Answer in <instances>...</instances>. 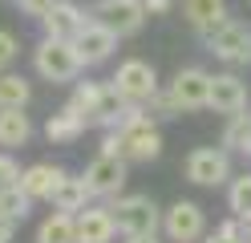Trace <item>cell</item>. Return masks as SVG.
I'll list each match as a JSON object with an SVG mask.
<instances>
[{
	"instance_id": "obj_1",
	"label": "cell",
	"mask_w": 251,
	"mask_h": 243,
	"mask_svg": "<svg viewBox=\"0 0 251 243\" xmlns=\"http://www.w3.org/2000/svg\"><path fill=\"white\" fill-rule=\"evenodd\" d=\"M33 69H37L41 81H49V85H73V81L85 73V65H81V57H77L73 41L41 37L37 49H33Z\"/></svg>"
},
{
	"instance_id": "obj_2",
	"label": "cell",
	"mask_w": 251,
	"mask_h": 243,
	"mask_svg": "<svg viewBox=\"0 0 251 243\" xmlns=\"http://www.w3.org/2000/svg\"><path fill=\"white\" fill-rule=\"evenodd\" d=\"M109 211H114V223L122 235H158L162 231V207L150 194H122V199L109 203Z\"/></svg>"
},
{
	"instance_id": "obj_3",
	"label": "cell",
	"mask_w": 251,
	"mask_h": 243,
	"mask_svg": "<svg viewBox=\"0 0 251 243\" xmlns=\"http://www.w3.org/2000/svg\"><path fill=\"white\" fill-rule=\"evenodd\" d=\"M202 45H207V53H215V61H223L227 69H243V65H251V25L247 21H231L219 25L211 37H202Z\"/></svg>"
},
{
	"instance_id": "obj_4",
	"label": "cell",
	"mask_w": 251,
	"mask_h": 243,
	"mask_svg": "<svg viewBox=\"0 0 251 243\" xmlns=\"http://www.w3.org/2000/svg\"><path fill=\"white\" fill-rule=\"evenodd\" d=\"M109 85H114L130 106H146L150 97L162 89V85H158V69H154L150 61H142V57H126L118 69H114Z\"/></svg>"
},
{
	"instance_id": "obj_5",
	"label": "cell",
	"mask_w": 251,
	"mask_h": 243,
	"mask_svg": "<svg viewBox=\"0 0 251 243\" xmlns=\"http://www.w3.org/2000/svg\"><path fill=\"white\" fill-rule=\"evenodd\" d=\"M182 174H186V183H195V187H227L235 178L231 154L223 146H199V150H191L186 162H182Z\"/></svg>"
},
{
	"instance_id": "obj_6",
	"label": "cell",
	"mask_w": 251,
	"mask_h": 243,
	"mask_svg": "<svg viewBox=\"0 0 251 243\" xmlns=\"http://www.w3.org/2000/svg\"><path fill=\"white\" fill-rule=\"evenodd\" d=\"M126 178H130V162H126V158L98 154V158H89L81 183H85V190L93 194V199L114 203V199H122V194H126Z\"/></svg>"
},
{
	"instance_id": "obj_7",
	"label": "cell",
	"mask_w": 251,
	"mask_h": 243,
	"mask_svg": "<svg viewBox=\"0 0 251 243\" xmlns=\"http://www.w3.org/2000/svg\"><path fill=\"white\" fill-rule=\"evenodd\" d=\"M162 239L170 243H202L207 239V215L195 199H175L162 211Z\"/></svg>"
},
{
	"instance_id": "obj_8",
	"label": "cell",
	"mask_w": 251,
	"mask_h": 243,
	"mask_svg": "<svg viewBox=\"0 0 251 243\" xmlns=\"http://www.w3.org/2000/svg\"><path fill=\"white\" fill-rule=\"evenodd\" d=\"M170 102L178 106V113H199L207 109V97H211V69H202V65H182V69L170 77Z\"/></svg>"
},
{
	"instance_id": "obj_9",
	"label": "cell",
	"mask_w": 251,
	"mask_h": 243,
	"mask_svg": "<svg viewBox=\"0 0 251 243\" xmlns=\"http://www.w3.org/2000/svg\"><path fill=\"white\" fill-rule=\"evenodd\" d=\"M89 16L98 25H105L114 37H138L146 25V4L142 0H98V4L89 8Z\"/></svg>"
},
{
	"instance_id": "obj_10",
	"label": "cell",
	"mask_w": 251,
	"mask_h": 243,
	"mask_svg": "<svg viewBox=\"0 0 251 243\" xmlns=\"http://www.w3.org/2000/svg\"><path fill=\"white\" fill-rule=\"evenodd\" d=\"M207 109L223 113V118L251 109V85H247V81H243L239 73H235V69L211 73V97H207Z\"/></svg>"
},
{
	"instance_id": "obj_11",
	"label": "cell",
	"mask_w": 251,
	"mask_h": 243,
	"mask_svg": "<svg viewBox=\"0 0 251 243\" xmlns=\"http://www.w3.org/2000/svg\"><path fill=\"white\" fill-rule=\"evenodd\" d=\"M122 158L126 162H154L162 154V130H158V122L154 118H142L138 126H130V130H122Z\"/></svg>"
},
{
	"instance_id": "obj_12",
	"label": "cell",
	"mask_w": 251,
	"mask_h": 243,
	"mask_svg": "<svg viewBox=\"0 0 251 243\" xmlns=\"http://www.w3.org/2000/svg\"><path fill=\"white\" fill-rule=\"evenodd\" d=\"M69 178V170L61 166V162H33V166L21 170V190L28 194L33 203H49L53 190Z\"/></svg>"
},
{
	"instance_id": "obj_13",
	"label": "cell",
	"mask_w": 251,
	"mask_h": 243,
	"mask_svg": "<svg viewBox=\"0 0 251 243\" xmlns=\"http://www.w3.org/2000/svg\"><path fill=\"white\" fill-rule=\"evenodd\" d=\"M93 21V16L81 8V4H73V0H61V4L41 21L45 28V37H53V41H77L85 32V25Z\"/></svg>"
},
{
	"instance_id": "obj_14",
	"label": "cell",
	"mask_w": 251,
	"mask_h": 243,
	"mask_svg": "<svg viewBox=\"0 0 251 243\" xmlns=\"http://www.w3.org/2000/svg\"><path fill=\"white\" fill-rule=\"evenodd\" d=\"M77 219V243H114L118 235V223H114V211L109 203H89Z\"/></svg>"
},
{
	"instance_id": "obj_15",
	"label": "cell",
	"mask_w": 251,
	"mask_h": 243,
	"mask_svg": "<svg viewBox=\"0 0 251 243\" xmlns=\"http://www.w3.org/2000/svg\"><path fill=\"white\" fill-rule=\"evenodd\" d=\"M73 49H77V57H81V65H101V61H109V57L118 53V37H114L105 25L89 21L85 32L73 41Z\"/></svg>"
},
{
	"instance_id": "obj_16",
	"label": "cell",
	"mask_w": 251,
	"mask_h": 243,
	"mask_svg": "<svg viewBox=\"0 0 251 243\" xmlns=\"http://www.w3.org/2000/svg\"><path fill=\"white\" fill-rule=\"evenodd\" d=\"M182 16H186V25H191L199 37H211L219 25L231 21L227 0H182Z\"/></svg>"
},
{
	"instance_id": "obj_17",
	"label": "cell",
	"mask_w": 251,
	"mask_h": 243,
	"mask_svg": "<svg viewBox=\"0 0 251 243\" xmlns=\"http://www.w3.org/2000/svg\"><path fill=\"white\" fill-rule=\"evenodd\" d=\"M85 126H89V118H85V113H77L65 102L57 113H49V122H45V138H49V146H69V142H77V138L85 134Z\"/></svg>"
},
{
	"instance_id": "obj_18",
	"label": "cell",
	"mask_w": 251,
	"mask_h": 243,
	"mask_svg": "<svg viewBox=\"0 0 251 243\" xmlns=\"http://www.w3.org/2000/svg\"><path fill=\"white\" fill-rule=\"evenodd\" d=\"M28 138H33V118L25 109H0V150L17 154L28 146Z\"/></svg>"
},
{
	"instance_id": "obj_19",
	"label": "cell",
	"mask_w": 251,
	"mask_h": 243,
	"mask_svg": "<svg viewBox=\"0 0 251 243\" xmlns=\"http://www.w3.org/2000/svg\"><path fill=\"white\" fill-rule=\"evenodd\" d=\"M219 146H223L227 154H251V109L231 113L223 134H219Z\"/></svg>"
},
{
	"instance_id": "obj_20",
	"label": "cell",
	"mask_w": 251,
	"mask_h": 243,
	"mask_svg": "<svg viewBox=\"0 0 251 243\" xmlns=\"http://www.w3.org/2000/svg\"><path fill=\"white\" fill-rule=\"evenodd\" d=\"M49 203H53V211H65V215H81V211L93 203V194L85 190L81 178H73V174H69L65 183L53 190V199H49Z\"/></svg>"
},
{
	"instance_id": "obj_21",
	"label": "cell",
	"mask_w": 251,
	"mask_h": 243,
	"mask_svg": "<svg viewBox=\"0 0 251 243\" xmlns=\"http://www.w3.org/2000/svg\"><path fill=\"white\" fill-rule=\"evenodd\" d=\"M33 81L25 73H0V109H28Z\"/></svg>"
},
{
	"instance_id": "obj_22",
	"label": "cell",
	"mask_w": 251,
	"mask_h": 243,
	"mask_svg": "<svg viewBox=\"0 0 251 243\" xmlns=\"http://www.w3.org/2000/svg\"><path fill=\"white\" fill-rule=\"evenodd\" d=\"M37 243H77V219L65 215V211L45 215L37 227Z\"/></svg>"
},
{
	"instance_id": "obj_23",
	"label": "cell",
	"mask_w": 251,
	"mask_h": 243,
	"mask_svg": "<svg viewBox=\"0 0 251 243\" xmlns=\"http://www.w3.org/2000/svg\"><path fill=\"white\" fill-rule=\"evenodd\" d=\"M227 211H231V219H239L243 227H251V170L235 174L227 183Z\"/></svg>"
},
{
	"instance_id": "obj_24",
	"label": "cell",
	"mask_w": 251,
	"mask_h": 243,
	"mask_svg": "<svg viewBox=\"0 0 251 243\" xmlns=\"http://www.w3.org/2000/svg\"><path fill=\"white\" fill-rule=\"evenodd\" d=\"M28 211H33V199H28L21 187L0 190V219H8V223H25V219H28Z\"/></svg>"
},
{
	"instance_id": "obj_25",
	"label": "cell",
	"mask_w": 251,
	"mask_h": 243,
	"mask_svg": "<svg viewBox=\"0 0 251 243\" xmlns=\"http://www.w3.org/2000/svg\"><path fill=\"white\" fill-rule=\"evenodd\" d=\"M105 81H73V93H69V106L77 113H85L89 126H93V109H98V97H101Z\"/></svg>"
},
{
	"instance_id": "obj_26",
	"label": "cell",
	"mask_w": 251,
	"mask_h": 243,
	"mask_svg": "<svg viewBox=\"0 0 251 243\" xmlns=\"http://www.w3.org/2000/svg\"><path fill=\"white\" fill-rule=\"evenodd\" d=\"M202 243H247V227H243L239 219H223Z\"/></svg>"
},
{
	"instance_id": "obj_27",
	"label": "cell",
	"mask_w": 251,
	"mask_h": 243,
	"mask_svg": "<svg viewBox=\"0 0 251 243\" xmlns=\"http://www.w3.org/2000/svg\"><path fill=\"white\" fill-rule=\"evenodd\" d=\"M146 113H150L154 122H175V118H182L178 106L170 102V93H166V89H158V93H154L150 102H146Z\"/></svg>"
},
{
	"instance_id": "obj_28",
	"label": "cell",
	"mask_w": 251,
	"mask_h": 243,
	"mask_svg": "<svg viewBox=\"0 0 251 243\" xmlns=\"http://www.w3.org/2000/svg\"><path fill=\"white\" fill-rule=\"evenodd\" d=\"M17 57H21V41H17V32L0 28V73H12Z\"/></svg>"
},
{
	"instance_id": "obj_29",
	"label": "cell",
	"mask_w": 251,
	"mask_h": 243,
	"mask_svg": "<svg viewBox=\"0 0 251 243\" xmlns=\"http://www.w3.org/2000/svg\"><path fill=\"white\" fill-rule=\"evenodd\" d=\"M8 187H21V162H17V154L0 150V190H8Z\"/></svg>"
},
{
	"instance_id": "obj_30",
	"label": "cell",
	"mask_w": 251,
	"mask_h": 243,
	"mask_svg": "<svg viewBox=\"0 0 251 243\" xmlns=\"http://www.w3.org/2000/svg\"><path fill=\"white\" fill-rule=\"evenodd\" d=\"M17 4H21L25 16H33V21H45V16H49V12L61 4V0H17Z\"/></svg>"
},
{
	"instance_id": "obj_31",
	"label": "cell",
	"mask_w": 251,
	"mask_h": 243,
	"mask_svg": "<svg viewBox=\"0 0 251 243\" xmlns=\"http://www.w3.org/2000/svg\"><path fill=\"white\" fill-rule=\"evenodd\" d=\"M142 4H146V16H166L178 0H142Z\"/></svg>"
},
{
	"instance_id": "obj_32",
	"label": "cell",
	"mask_w": 251,
	"mask_h": 243,
	"mask_svg": "<svg viewBox=\"0 0 251 243\" xmlns=\"http://www.w3.org/2000/svg\"><path fill=\"white\" fill-rule=\"evenodd\" d=\"M12 235H17V223L0 219V243H12Z\"/></svg>"
},
{
	"instance_id": "obj_33",
	"label": "cell",
	"mask_w": 251,
	"mask_h": 243,
	"mask_svg": "<svg viewBox=\"0 0 251 243\" xmlns=\"http://www.w3.org/2000/svg\"><path fill=\"white\" fill-rule=\"evenodd\" d=\"M122 243H162V235H126Z\"/></svg>"
},
{
	"instance_id": "obj_34",
	"label": "cell",
	"mask_w": 251,
	"mask_h": 243,
	"mask_svg": "<svg viewBox=\"0 0 251 243\" xmlns=\"http://www.w3.org/2000/svg\"><path fill=\"white\" fill-rule=\"evenodd\" d=\"M247 4H251V0H247Z\"/></svg>"
}]
</instances>
